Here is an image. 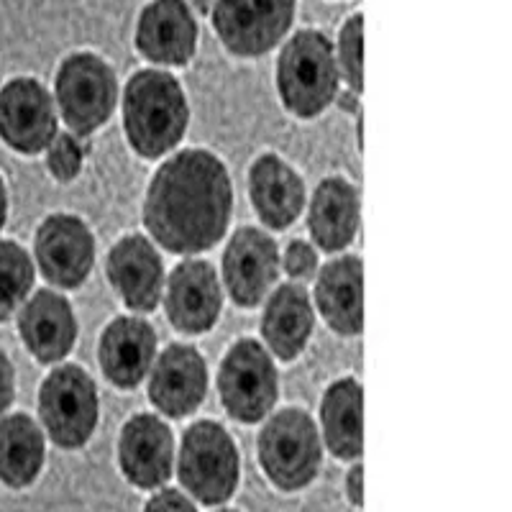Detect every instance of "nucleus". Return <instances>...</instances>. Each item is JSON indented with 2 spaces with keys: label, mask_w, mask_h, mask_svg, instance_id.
I'll return each instance as SVG.
<instances>
[{
  "label": "nucleus",
  "mask_w": 512,
  "mask_h": 512,
  "mask_svg": "<svg viewBox=\"0 0 512 512\" xmlns=\"http://www.w3.org/2000/svg\"><path fill=\"white\" fill-rule=\"evenodd\" d=\"M264 477L280 492H300L315 482L323 464V438L305 410L287 408L264 423L256 438Z\"/></svg>",
  "instance_id": "obj_5"
},
{
  "label": "nucleus",
  "mask_w": 512,
  "mask_h": 512,
  "mask_svg": "<svg viewBox=\"0 0 512 512\" xmlns=\"http://www.w3.org/2000/svg\"><path fill=\"white\" fill-rule=\"evenodd\" d=\"M213 512H239V510H233V507H218V510H213Z\"/></svg>",
  "instance_id": "obj_35"
},
{
  "label": "nucleus",
  "mask_w": 512,
  "mask_h": 512,
  "mask_svg": "<svg viewBox=\"0 0 512 512\" xmlns=\"http://www.w3.org/2000/svg\"><path fill=\"white\" fill-rule=\"evenodd\" d=\"M333 52H336L338 72L346 80V85L356 95H361V90H364V18H361V13L351 16L341 26Z\"/></svg>",
  "instance_id": "obj_27"
},
{
  "label": "nucleus",
  "mask_w": 512,
  "mask_h": 512,
  "mask_svg": "<svg viewBox=\"0 0 512 512\" xmlns=\"http://www.w3.org/2000/svg\"><path fill=\"white\" fill-rule=\"evenodd\" d=\"M218 392L233 420L259 423L267 418L280 395V377L269 351L254 338L233 344L218 372Z\"/></svg>",
  "instance_id": "obj_8"
},
{
  "label": "nucleus",
  "mask_w": 512,
  "mask_h": 512,
  "mask_svg": "<svg viewBox=\"0 0 512 512\" xmlns=\"http://www.w3.org/2000/svg\"><path fill=\"white\" fill-rule=\"evenodd\" d=\"M233 213L228 169L213 152L185 149L157 169L144 200V226L172 254H200L226 236Z\"/></svg>",
  "instance_id": "obj_1"
},
{
  "label": "nucleus",
  "mask_w": 512,
  "mask_h": 512,
  "mask_svg": "<svg viewBox=\"0 0 512 512\" xmlns=\"http://www.w3.org/2000/svg\"><path fill=\"white\" fill-rule=\"evenodd\" d=\"M320 438L336 459L356 461L364 451V392L356 379H338L320 402Z\"/></svg>",
  "instance_id": "obj_24"
},
{
  "label": "nucleus",
  "mask_w": 512,
  "mask_h": 512,
  "mask_svg": "<svg viewBox=\"0 0 512 512\" xmlns=\"http://www.w3.org/2000/svg\"><path fill=\"white\" fill-rule=\"evenodd\" d=\"M175 472L187 497L205 507H221L241 482L239 446L216 420H198L185 431L175 454Z\"/></svg>",
  "instance_id": "obj_3"
},
{
  "label": "nucleus",
  "mask_w": 512,
  "mask_h": 512,
  "mask_svg": "<svg viewBox=\"0 0 512 512\" xmlns=\"http://www.w3.org/2000/svg\"><path fill=\"white\" fill-rule=\"evenodd\" d=\"M8 218V192H6V182L0 177V228L6 226Z\"/></svg>",
  "instance_id": "obj_33"
},
{
  "label": "nucleus",
  "mask_w": 512,
  "mask_h": 512,
  "mask_svg": "<svg viewBox=\"0 0 512 512\" xmlns=\"http://www.w3.org/2000/svg\"><path fill=\"white\" fill-rule=\"evenodd\" d=\"M190 105L175 75L164 70L136 72L123 93V128L139 157L159 159L182 141Z\"/></svg>",
  "instance_id": "obj_2"
},
{
  "label": "nucleus",
  "mask_w": 512,
  "mask_h": 512,
  "mask_svg": "<svg viewBox=\"0 0 512 512\" xmlns=\"http://www.w3.org/2000/svg\"><path fill=\"white\" fill-rule=\"evenodd\" d=\"M13 397H16V374L11 359L0 351V415L11 408Z\"/></svg>",
  "instance_id": "obj_31"
},
{
  "label": "nucleus",
  "mask_w": 512,
  "mask_h": 512,
  "mask_svg": "<svg viewBox=\"0 0 512 512\" xmlns=\"http://www.w3.org/2000/svg\"><path fill=\"white\" fill-rule=\"evenodd\" d=\"M297 0H213L210 18L223 47L236 57H262L287 36Z\"/></svg>",
  "instance_id": "obj_9"
},
{
  "label": "nucleus",
  "mask_w": 512,
  "mask_h": 512,
  "mask_svg": "<svg viewBox=\"0 0 512 512\" xmlns=\"http://www.w3.org/2000/svg\"><path fill=\"white\" fill-rule=\"evenodd\" d=\"M34 251L41 274L62 290H75L93 272V231L77 216H49L36 231Z\"/></svg>",
  "instance_id": "obj_12"
},
{
  "label": "nucleus",
  "mask_w": 512,
  "mask_h": 512,
  "mask_svg": "<svg viewBox=\"0 0 512 512\" xmlns=\"http://www.w3.org/2000/svg\"><path fill=\"white\" fill-rule=\"evenodd\" d=\"M108 280L123 303L136 313H152L164 292V264L144 236H126L108 254Z\"/></svg>",
  "instance_id": "obj_17"
},
{
  "label": "nucleus",
  "mask_w": 512,
  "mask_h": 512,
  "mask_svg": "<svg viewBox=\"0 0 512 512\" xmlns=\"http://www.w3.org/2000/svg\"><path fill=\"white\" fill-rule=\"evenodd\" d=\"M54 98L72 134L90 136L113 116L118 100L116 72L98 54H72L59 64Z\"/></svg>",
  "instance_id": "obj_7"
},
{
  "label": "nucleus",
  "mask_w": 512,
  "mask_h": 512,
  "mask_svg": "<svg viewBox=\"0 0 512 512\" xmlns=\"http://www.w3.org/2000/svg\"><path fill=\"white\" fill-rule=\"evenodd\" d=\"M280 251L274 239L259 228H241L223 254V280L239 308H256L267 300L280 277Z\"/></svg>",
  "instance_id": "obj_13"
},
{
  "label": "nucleus",
  "mask_w": 512,
  "mask_h": 512,
  "mask_svg": "<svg viewBox=\"0 0 512 512\" xmlns=\"http://www.w3.org/2000/svg\"><path fill=\"white\" fill-rule=\"evenodd\" d=\"M34 287V262L24 246L0 241V323L26 303Z\"/></svg>",
  "instance_id": "obj_26"
},
{
  "label": "nucleus",
  "mask_w": 512,
  "mask_h": 512,
  "mask_svg": "<svg viewBox=\"0 0 512 512\" xmlns=\"http://www.w3.org/2000/svg\"><path fill=\"white\" fill-rule=\"evenodd\" d=\"M280 264L292 280H305V277H313L315 269H318V251L308 241H292L285 249Z\"/></svg>",
  "instance_id": "obj_29"
},
{
  "label": "nucleus",
  "mask_w": 512,
  "mask_h": 512,
  "mask_svg": "<svg viewBox=\"0 0 512 512\" xmlns=\"http://www.w3.org/2000/svg\"><path fill=\"white\" fill-rule=\"evenodd\" d=\"M210 6H213V0H195V8L200 13H210Z\"/></svg>",
  "instance_id": "obj_34"
},
{
  "label": "nucleus",
  "mask_w": 512,
  "mask_h": 512,
  "mask_svg": "<svg viewBox=\"0 0 512 512\" xmlns=\"http://www.w3.org/2000/svg\"><path fill=\"white\" fill-rule=\"evenodd\" d=\"M100 369L121 390H134L157 359V333L141 318H116L98 344Z\"/></svg>",
  "instance_id": "obj_19"
},
{
  "label": "nucleus",
  "mask_w": 512,
  "mask_h": 512,
  "mask_svg": "<svg viewBox=\"0 0 512 512\" xmlns=\"http://www.w3.org/2000/svg\"><path fill=\"white\" fill-rule=\"evenodd\" d=\"M47 461V436L31 415L0 418V482L26 489L41 477Z\"/></svg>",
  "instance_id": "obj_25"
},
{
  "label": "nucleus",
  "mask_w": 512,
  "mask_h": 512,
  "mask_svg": "<svg viewBox=\"0 0 512 512\" xmlns=\"http://www.w3.org/2000/svg\"><path fill=\"white\" fill-rule=\"evenodd\" d=\"M346 497L354 507H364V466L354 464L346 474Z\"/></svg>",
  "instance_id": "obj_32"
},
{
  "label": "nucleus",
  "mask_w": 512,
  "mask_h": 512,
  "mask_svg": "<svg viewBox=\"0 0 512 512\" xmlns=\"http://www.w3.org/2000/svg\"><path fill=\"white\" fill-rule=\"evenodd\" d=\"M249 195L256 216L274 231L292 226L305 208V185L277 154H264L249 169Z\"/></svg>",
  "instance_id": "obj_20"
},
{
  "label": "nucleus",
  "mask_w": 512,
  "mask_h": 512,
  "mask_svg": "<svg viewBox=\"0 0 512 512\" xmlns=\"http://www.w3.org/2000/svg\"><path fill=\"white\" fill-rule=\"evenodd\" d=\"M308 228L323 251H341L359 231V190L341 177L315 187L308 208Z\"/></svg>",
  "instance_id": "obj_23"
},
{
  "label": "nucleus",
  "mask_w": 512,
  "mask_h": 512,
  "mask_svg": "<svg viewBox=\"0 0 512 512\" xmlns=\"http://www.w3.org/2000/svg\"><path fill=\"white\" fill-rule=\"evenodd\" d=\"M141 512H198V502L187 497L182 489L159 487Z\"/></svg>",
  "instance_id": "obj_30"
},
{
  "label": "nucleus",
  "mask_w": 512,
  "mask_h": 512,
  "mask_svg": "<svg viewBox=\"0 0 512 512\" xmlns=\"http://www.w3.org/2000/svg\"><path fill=\"white\" fill-rule=\"evenodd\" d=\"M162 295L172 326L190 336L216 326L223 308V290L216 269L198 259L177 264Z\"/></svg>",
  "instance_id": "obj_15"
},
{
  "label": "nucleus",
  "mask_w": 512,
  "mask_h": 512,
  "mask_svg": "<svg viewBox=\"0 0 512 512\" xmlns=\"http://www.w3.org/2000/svg\"><path fill=\"white\" fill-rule=\"evenodd\" d=\"M175 436L162 418L139 413L118 436V469L126 482L144 492L164 487L175 474Z\"/></svg>",
  "instance_id": "obj_11"
},
{
  "label": "nucleus",
  "mask_w": 512,
  "mask_h": 512,
  "mask_svg": "<svg viewBox=\"0 0 512 512\" xmlns=\"http://www.w3.org/2000/svg\"><path fill=\"white\" fill-rule=\"evenodd\" d=\"M59 134L52 95L34 77H16L0 90V139L13 152L39 154Z\"/></svg>",
  "instance_id": "obj_10"
},
{
  "label": "nucleus",
  "mask_w": 512,
  "mask_h": 512,
  "mask_svg": "<svg viewBox=\"0 0 512 512\" xmlns=\"http://www.w3.org/2000/svg\"><path fill=\"white\" fill-rule=\"evenodd\" d=\"M208 395V367L198 349L172 344L149 369V400L167 418H185L200 408Z\"/></svg>",
  "instance_id": "obj_14"
},
{
  "label": "nucleus",
  "mask_w": 512,
  "mask_h": 512,
  "mask_svg": "<svg viewBox=\"0 0 512 512\" xmlns=\"http://www.w3.org/2000/svg\"><path fill=\"white\" fill-rule=\"evenodd\" d=\"M85 149L75 134H57L47 146V167L57 182H72L80 175Z\"/></svg>",
  "instance_id": "obj_28"
},
{
  "label": "nucleus",
  "mask_w": 512,
  "mask_h": 512,
  "mask_svg": "<svg viewBox=\"0 0 512 512\" xmlns=\"http://www.w3.org/2000/svg\"><path fill=\"white\" fill-rule=\"evenodd\" d=\"M315 303L328 326L341 336L364 328V267L359 256H341L320 269Z\"/></svg>",
  "instance_id": "obj_21"
},
{
  "label": "nucleus",
  "mask_w": 512,
  "mask_h": 512,
  "mask_svg": "<svg viewBox=\"0 0 512 512\" xmlns=\"http://www.w3.org/2000/svg\"><path fill=\"white\" fill-rule=\"evenodd\" d=\"M41 431L64 451L82 448L100 420L98 387L85 369L64 364L54 369L39 390Z\"/></svg>",
  "instance_id": "obj_6"
},
{
  "label": "nucleus",
  "mask_w": 512,
  "mask_h": 512,
  "mask_svg": "<svg viewBox=\"0 0 512 512\" xmlns=\"http://www.w3.org/2000/svg\"><path fill=\"white\" fill-rule=\"evenodd\" d=\"M136 49L164 67H185L198 52V21L185 0H152L136 24Z\"/></svg>",
  "instance_id": "obj_16"
},
{
  "label": "nucleus",
  "mask_w": 512,
  "mask_h": 512,
  "mask_svg": "<svg viewBox=\"0 0 512 512\" xmlns=\"http://www.w3.org/2000/svg\"><path fill=\"white\" fill-rule=\"evenodd\" d=\"M336 52L326 34L297 31L277 59V90L282 105L297 118H315L338 95Z\"/></svg>",
  "instance_id": "obj_4"
},
{
  "label": "nucleus",
  "mask_w": 512,
  "mask_h": 512,
  "mask_svg": "<svg viewBox=\"0 0 512 512\" xmlns=\"http://www.w3.org/2000/svg\"><path fill=\"white\" fill-rule=\"evenodd\" d=\"M313 326L315 313L305 287L282 285L269 295L262 315V336L277 359L292 361L303 354Z\"/></svg>",
  "instance_id": "obj_22"
},
{
  "label": "nucleus",
  "mask_w": 512,
  "mask_h": 512,
  "mask_svg": "<svg viewBox=\"0 0 512 512\" xmlns=\"http://www.w3.org/2000/svg\"><path fill=\"white\" fill-rule=\"evenodd\" d=\"M18 333L26 349L41 364H57L77 341V320L72 305L52 290H39L21 305Z\"/></svg>",
  "instance_id": "obj_18"
}]
</instances>
